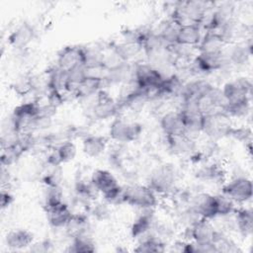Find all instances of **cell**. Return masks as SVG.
Instances as JSON below:
<instances>
[{
    "label": "cell",
    "mask_w": 253,
    "mask_h": 253,
    "mask_svg": "<svg viewBox=\"0 0 253 253\" xmlns=\"http://www.w3.org/2000/svg\"><path fill=\"white\" fill-rule=\"evenodd\" d=\"M213 2L207 1H177L172 3L168 17L180 27L185 25H203Z\"/></svg>",
    "instance_id": "cell-1"
},
{
    "label": "cell",
    "mask_w": 253,
    "mask_h": 253,
    "mask_svg": "<svg viewBox=\"0 0 253 253\" xmlns=\"http://www.w3.org/2000/svg\"><path fill=\"white\" fill-rule=\"evenodd\" d=\"M125 204L138 210L155 209L158 205V195L146 184H130L124 186Z\"/></svg>",
    "instance_id": "cell-2"
},
{
    "label": "cell",
    "mask_w": 253,
    "mask_h": 253,
    "mask_svg": "<svg viewBox=\"0 0 253 253\" xmlns=\"http://www.w3.org/2000/svg\"><path fill=\"white\" fill-rule=\"evenodd\" d=\"M177 182V171L174 165L165 163L155 167L149 174L147 185L157 195L174 193Z\"/></svg>",
    "instance_id": "cell-3"
},
{
    "label": "cell",
    "mask_w": 253,
    "mask_h": 253,
    "mask_svg": "<svg viewBox=\"0 0 253 253\" xmlns=\"http://www.w3.org/2000/svg\"><path fill=\"white\" fill-rule=\"evenodd\" d=\"M142 125L138 122L129 121L120 116L113 119L109 126V137L120 144L137 140L142 134Z\"/></svg>",
    "instance_id": "cell-4"
},
{
    "label": "cell",
    "mask_w": 253,
    "mask_h": 253,
    "mask_svg": "<svg viewBox=\"0 0 253 253\" xmlns=\"http://www.w3.org/2000/svg\"><path fill=\"white\" fill-rule=\"evenodd\" d=\"M221 194L228 197L235 205L244 206L253 197L252 180L246 175H235L222 184Z\"/></svg>",
    "instance_id": "cell-5"
},
{
    "label": "cell",
    "mask_w": 253,
    "mask_h": 253,
    "mask_svg": "<svg viewBox=\"0 0 253 253\" xmlns=\"http://www.w3.org/2000/svg\"><path fill=\"white\" fill-rule=\"evenodd\" d=\"M89 109L92 116L99 121H106L120 116L121 108L118 100H115L106 89H102L91 98Z\"/></svg>",
    "instance_id": "cell-6"
},
{
    "label": "cell",
    "mask_w": 253,
    "mask_h": 253,
    "mask_svg": "<svg viewBox=\"0 0 253 253\" xmlns=\"http://www.w3.org/2000/svg\"><path fill=\"white\" fill-rule=\"evenodd\" d=\"M232 126V120L222 111H217L204 116L202 125V134L211 140L227 137L228 131Z\"/></svg>",
    "instance_id": "cell-7"
},
{
    "label": "cell",
    "mask_w": 253,
    "mask_h": 253,
    "mask_svg": "<svg viewBox=\"0 0 253 253\" xmlns=\"http://www.w3.org/2000/svg\"><path fill=\"white\" fill-rule=\"evenodd\" d=\"M42 104L38 100L27 101L16 106L10 115L19 133L28 132L36 118L41 113Z\"/></svg>",
    "instance_id": "cell-8"
},
{
    "label": "cell",
    "mask_w": 253,
    "mask_h": 253,
    "mask_svg": "<svg viewBox=\"0 0 253 253\" xmlns=\"http://www.w3.org/2000/svg\"><path fill=\"white\" fill-rule=\"evenodd\" d=\"M177 110L180 112L183 119L185 134L197 140L202 134L204 115L197 107L196 102H180Z\"/></svg>",
    "instance_id": "cell-9"
},
{
    "label": "cell",
    "mask_w": 253,
    "mask_h": 253,
    "mask_svg": "<svg viewBox=\"0 0 253 253\" xmlns=\"http://www.w3.org/2000/svg\"><path fill=\"white\" fill-rule=\"evenodd\" d=\"M224 54L231 68L245 67L252 56V38L226 44Z\"/></svg>",
    "instance_id": "cell-10"
},
{
    "label": "cell",
    "mask_w": 253,
    "mask_h": 253,
    "mask_svg": "<svg viewBox=\"0 0 253 253\" xmlns=\"http://www.w3.org/2000/svg\"><path fill=\"white\" fill-rule=\"evenodd\" d=\"M252 81L246 76H239L226 81L221 89L225 103L251 100Z\"/></svg>",
    "instance_id": "cell-11"
},
{
    "label": "cell",
    "mask_w": 253,
    "mask_h": 253,
    "mask_svg": "<svg viewBox=\"0 0 253 253\" xmlns=\"http://www.w3.org/2000/svg\"><path fill=\"white\" fill-rule=\"evenodd\" d=\"M218 230L211 220L200 218L194 224L185 228V240H192L198 244H214Z\"/></svg>",
    "instance_id": "cell-12"
},
{
    "label": "cell",
    "mask_w": 253,
    "mask_h": 253,
    "mask_svg": "<svg viewBox=\"0 0 253 253\" xmlns=\"http://www.w3.org/2000/svg\"><path fill=\"white\" fill-rule=\"evenodd\" d=\"M166 147L175 156H191L197 150V140L185 133L165 135Z\"/></svg>",
    "instance_id": "cell-13"
},
{
    "label": "cell",
    "mask_w": 253,
    "mask_h": 253,
    "mask_svg": "<svg viewBox=\"0 0 253 253\" xmlns=\"http://www.w3.org/2000/svg\"><path fill=\"white\" fill-rule=\"evenodd\" d=\"M139 211L140 212L136 215L129 228L130 236L135 240H138L144 235L151 232L155 226L154 209Z\"/></svg>",
    "instance_id": "cell-14"
},
{
    "label": "cell",
    "mask_w": 253,
    "mask_h": 253,
    "mask_svg": "<svg viewBox=\"0 0 253 253\" xmlns=\"http://www.w3.org/2000/svg\"><path fill=\"white\" fill-rule=\"evenodd\" d=\"M35 38L36 30L34 26L28 22H23L10 33L8 42L16 49H24L32 43Z\"/></svg>",
    "instance_id": "cell-15"
},
{
    "label": "cell",
    "mask_w": 253,
    "mask_h": 253,
    "mask_svg": "<svg viewBox=\"0 0 253 253\" xmlns=\"http://www.w3.org/2000/svg\"><path fill=\"white\" fill-rule=\"evenodd\" d=\"M48 224L55 229L66 228L73 216V211L65 202L56 206L44 209Z\"/></svg>",
    "instance_id": "cell-16"
},
{
    "label": "cell",
    "mask_w": 253,
    "mask_h": 253,
    "mask_svg": "<svg viewBox=\"0 0 253 253\" xmlns=\"http://www.w3.org/2000/svg\"><path fill=\"white\" fill-rule=\"evenodd\" d=\"M55 64L68 71L73 67L83 64V48L81 45H66L63 46L56 56Z\"/></svg>",
    "instance_id": "cell-17"
},
{
    "label": "cell",
    "mask_w": 253,
    "mask_h": 253,
    "mask_svg": "<svg viewBox=\"0 0 253 253\" xmlns=\"http://www.w3.org/2000/svg\"><path fill=\"white\" fill-rule=\"evenodd\" d=\"M196 178L206 183L223 184L226 179V171L218 162H207L197 169Z\"/></svg>",
    "instance_id": "cell-18"
},
{
    "label": "cell",
    "mask_w": 253,
    "mask_h": 253,
    "mask_svg": "<svg viewBox=\"0 0 253 253\" xmlns=\"http://www.w3.org/2000/svg\"><path fill=\"white\" fill-rule=\"evenodd\" d=\"M232 229L241 236L248 237L253 232V211L248 207L236 208L232 213Z\"/></svg>",
    "instance_id": "cell-19"
},
{
    "label": "cell",
    "mask_w": 253,
    "mask_h": 253,
    "mask_svg": "<svg viewBox=\"0 0 253 253\" xmlns=\"http://www.w3.org/2000/svg\"><path fill=\"white\" fill-rule=\"evenodd\" d=\"M34 241V234L25 228H13L5 235V244L12 251L29 249Z\"/></svg>",
    "instance_id": "cell-20"
},
{
    "label": "cell",
    "mask_w": 253,
    "mask_h": 253,
    "mask_svg": "<svg viewBox=\"0 0 253 253\" xmlns=\"http://www.w3.org/2000/svg\"><path fill=\"white\" fill-rule=\"evenodd\" d=\"M159 126L164 135L185 133L183 119L177 109L169 110L163 113L159 119Z\"/></svg>",
    "instance_id": "cell-21"
},
{
    "label": "cell",
    "mask_w": 253,
    "mask_h": 253,
    "mask_svg": "<svg viewBox=\"0 0 253 253\" xmlns=\"http://www.w3.org/2000/svg\"><path fill=\"white\" fill-rule=\"evenodd\" d=\"M105 87L106 85L103 79L88 76L74 89L72 96L79 101H85L93 98L95 95H97L99 91L105 89Z\"/></svg>",
    "instance_id": "cell-22"
},
{
    "label": "cell",
    "mask_w": 253,
    "mask_h": 253,
    "mask_svg": "<svg viewBox=\"0 0 253 253\" xmlns=\"http://www.w3.org/2000/svg\"><path fill=\"white\" fill-rule=\"evenodd\" d=\"M83 153L90 158H98L108 148V138L99 134H89L82 139Z\"/></svg>",
    "instance_id": "cell-23"
},
{
    "label": "cell",
    "mask_w": 253,
    "mask_h": 253,
    "mask_svg": "<svg viewBox=\"0 0 253 253\" xmlns=\"http://www.w3.org/2000/svg\"><path fill=\"white\" fill-rule=\"evenodd\" d=\"M111 46L124 62L134 63L141 61L139 58L140 55H143V50L140 44L121 41L115 42Z\"/></svg>",
    "instance_id": "cell-24"
},
{
    "label": "cell",
    "mask_w": 253,
    "mask_h": 253,
    "mask_svg": "<svg viewBox=\"0 0 253 253\" xmlns=\"http://www.w3.org/2000/svg\"><path fill=\"white\" fill-rule=\"evenodd\" d=\"M90 180L99 194L103 195L119 186V182L114 174L107 169H96L92 172Z\"/></svg>",
    "instance_id": "cell-25"
},
{
    "label": "cell",
    "mask_w": 253,
    "mask_h": 253,
    "mask_svg": "<svg viewBox=\"0 0 253 253\" xmlns=\"http://www.w3.org/2000/svg\"><path fill=\"white\" fill-rule=\"evenodd\" d=\"M204 35V29L201 25H185L179 29L177 43L198 47Z\"/></svg>",
    "instance_id": "cell-26"
},
{
    "label": "cell",
    "mask_w": 253,
    "mask_h": 253,
    "mask_svg": "<svg viewBox=\"0 0 253 253\" xmlns=\"http://www.w3.org/2000/svg\"><path fill=\"white\" fill-rule=\"evenodd\" d=\"M226 42L219 34L211 31H204L203 38L198 45V52L215 53L220 52L226 46Z\"/></svg>",
    "instance_id": "cell-27"
},
{
    "label": "cell",
    "mask_w": 253,
    "mask_h": 253,
    "mask_svg": "<svg viewBox=\"0 0 253 253\" xmlns=\"http://www.w3.org/2000/svg\"><path fill=\"white\" fill-rule=\"evenodd\" d=\"M135 252H164L166 251V243L153 231L144 235L137 240V245L134 247Z\"/></svg>",
    "instance_id": "cell-28"
},
{
    "label": "cell",
    "mask_w": 253,
    "mask_h": 253,
    "mask_svg": "<svg viewBox=\"0 0 253 253\" xmlns=\"http://www.w3.org/2000/svg\"><path fill=\"white\" fill-rule=\"evenodd\" d=\"M25 152H27V150L25 149L23 144L20 142L19 138H17L15 142L7 146L1 147V157H0L1 166L9 168L10 166L16 164Z\"/></svg>",
    "instance_id": "cell-29"
},
{
    "label": "cell",
    "mask_w": 253,
    "mask_h": 253,
    "mask_svg": "<svg viewBox=\"0 0 253 253\" xmlns=\"http://www.w3.org/2000/svg\"><path fill=\"white\" fill-rule=\"evenodd\" d=\"M46 78L49 90H56L63 93L68 92L67 71L59 68L56 64L51 66L46 72Z\"/></svg>",
    "instance_id": "cell-30"
},
{
    "label": "cell",
    "mask_w": 253,
    "mask_h": 253,
    "mask_svg": "<svg viewBox=\"0 0 253 253\" xmlns=\"http://www.w3.org/2000/svg\"><path fill=\"white\" fill-rule=\"evenodd\" d=\"M83 48V65L87 69H96L103 67L104 50L102 46L98 44H91L82 46Z\"/></svg>",
    "instance_id": "cell-31"
},
{
    "label": "cell",
    "mask_w": 253,
    "mask_h": 253,
    "mask_svg": "<svg viewBox=\"0 0 253 253\" xmlns=\"http://www.w3.org/2000/svg\"><path fill=\"white\" fill-rule=\"evenodd\" d=\"M229 119H246L251 112V100L225 103L221 110Z\"/></svg>",
    "instance_id": "cell-32"
},
{
    "label": "cell",
    "mask_w": 253,
    "mask_h": 253,
    "mask_svg": "<svg viewBox=\"0 0 253 253\" xmlns=\"http://www.w3.org/2000/svg\"><path fill=\"white\" fill-rule=\"evenodd\" d=\"M96 250V243L89 233L78 234L71 237V242L67 245V252H94Z\"/></svg>",
    "instance_id": "cell-33"
},
{
    "label": "cell",
    "mask_w": 253,
    "mask_h": 253,
    "mask_svg": "<svg viewBox=\"0 0 253 253\" xmlns=\"http://www.w3.org/2000/svg\"><path fill=\"white\" fill-rule=\"evenodd\" d=\"M179 29H180V26L176 22H174L171 18L167 17L160 22V24L158 25V29L155 31L162 38V40L167 43V45H171L176 43L177 42Z\"/></svg>",
    "instance_id": "cell-34"
},
{
    "label": "cell",
    "mask_w": 253,
    "mask_h": 253,
    "mask_svg": "<svg viewBox=\"0 0 253 253\" xmlns=\"http://www.w3.org/2000/svg\"><path fill=\"white\" fill-rule=\"evenodd\" d=\"M53 151H54L58 161L62 165L64 163H68V162L72 161L76 157L77 146L72 140L66 139V140H63V141L59 142L58 144H56L53 147Z\"/></svg>",
    "instance_id": "cell-35"
},
{
    "label": "cell",
    "mask_w": 253,
    "mask_h": 253,
    "mask_svg": "<svg viewBox=\"0 0 253 253\" xmlns=\"http://www.w3.org/2000/svg\"><path fill=\"white\" fill-rule=\"evenodd\" d=\"M215 204H216V218L224 217L233 213L236 209V205L225 195L215 194Z\"/></svg>",
    "instance_id": "cell-36"
},
{
    "label": "cell",
    "mask_w": 253,
    "mask_h": 253,
    "mask_svg": "<svg viewBox=\"0 0 253 253\" xmlns=\"http://www.w3.org/2000/svg\"><path fill=\"white\" fill-rule=\"evenodd\" d=\"M64 202L63 191L60 186L58 187H45L43 195V207L44 209L56 206Z\"/></svg>",
    "instance_id": "cell-37"
},
{
    "label": "cell",
    "mask_w": 253,
    "mask_h": 253,
    "mask_svg": "<svg viewBox=\"0 0 253 253\" xmlns=\"http://www.w3.org/2000/svg\"><path fill=\"white\" fill-rule=\"evenodd\" d=\"M46 166V165H45ZM47 169L43 173L42 180L45 187H58L62 181L61 166H46Z\"/></svg>",
    "instance_id": "cell-38"
},
{
    "label": "cell",
    "mask_w": 253,
    "mask_h": 253,
    "mask_svg": "<svg viewBox=\"0 0 253 253\" xmlns=\"http://www.w3.org/2000/svg\"><path fill=\"white\" fill-rule=\"evenodd\" d=\"M103 201L110 206H119L125 204L124 201V187L119 185L116 188L102 195Z\"/></svg>",
    "instance_id": "cell-39"
},
{
    "label": "cell",
    "mask_w": 253,
    "mask_h": 253,
    "mask_svg": "<svg viewBox=\"0 0 253 253\" xmlns=\"http://www.w3.org/2000/svg\"><path fill=\"white\" fill-rule=\"evenodd\" d=\"M13 89L19 96H26L33 93L32 75H23L19 77L13 84Z\"/></svg>",
    "instance_id": "cell-40"
},
{
    "label": "cell",
    "mask_w": 253,
    "mask_h": 253,
    "mask_svg": "<svg viewBox=\"0 0 253 253\" xmlns=\"http://www.w3.org/2000/svg\"><path fill=\"white\" fill-rule=\"evenodd\" d=\"M227 137H231L239 142L250 143L251 142V130L247 126H232L230 127Z\"/></svg>",
    "instance_id": "cell-41"
},
{
    "label": "cell",
    "mask_w": 253,
    "mask_h": 253,
    "mask_svg": "<svg viewBox=\"0 0 253 253\" xmlns=\"http://www.w3.org/2000/svg\"><path fill=\"white\" fill-rule=\"evenodd\" d=\"M90 212L96 219L105 220L110 216L111 213L110 205H108L106 202L94 203L90 207Z\"/></svg>",
    "instance_id": "cell-42"
},
{
    "label": "cell",
    "mask_w": 253,
    "mask_h": 253,
    "mask_svg": "<svg viewBox=\"0 0 253 253\" xmlns=\"http://www.w3.org/2000/svg\"><path fill=\"white\" fill-rule=\"evenodd\" d=\"M53 243L49 239H44L41 241H34V243L28 249L31 252L42 253V252H49L53 250Z\"/></svg>",
    "instance_id": "cell-43"
},
{
    "label": "cell",
    "mask_w": 253,
    "mask_h": 253,
    "mask_svg": "<svg viewBox=\"0 0 253 253\" xmlns=\"http://www.w3.org/2000/svg\"><path fill=\"white\" fill-rule=\"evenodd\" d=\"M14 203V196L8 189H2L0 194L1 210L8 209Z\"/></svg>",
    "instance_id": "cell-44"
},
{
    "label": "cell",
    "mask_w": 253,
    "mask_h": 253,
    "mask_svg": "<svg viewBox=\"0 0 253 253\" xmlns=\"http://www.w3.org/2000/svg\"><path fill=\"white\" fill-rule=\"evenodd\" d=\"M10 182H11V176H10V173L8 172V168L1 166V184H2V188H5L6 186L8 187Z\"/></svg>",
    "instance_id": "cell-45"
}]
</instances>
